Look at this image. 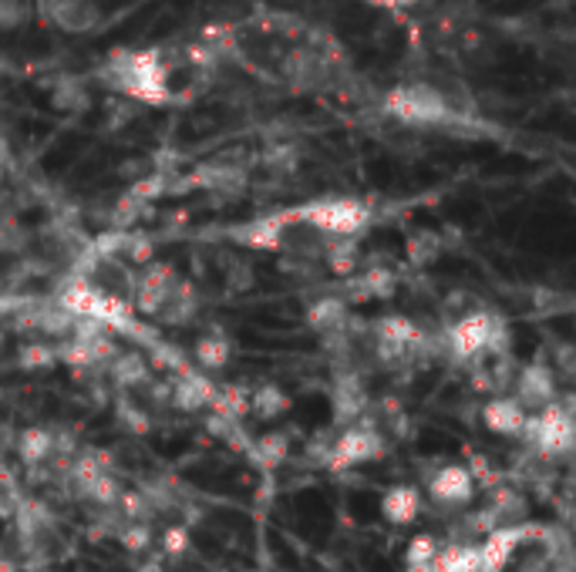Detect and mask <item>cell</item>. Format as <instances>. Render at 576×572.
Returning <instances> with one entry per match:
<instances>
[{
	"instance_id": "obj_1",
	"label": "cell",
	"mask_w": 576,
	"mask_h": 572,
	"mask_svg": "<svg viewBox=\"0 0 576 572\" xmlns=\"http://www.w3.org/2000/svg\"><path fill=\"white\" fill-rule=\"evenodd\" d=\"M438 343L455 361H476L483 354L509 358L513 333H509V323L499 313H493L486 307H476V310H466L455 323H448Z\"/></svg>"
},
{
	"instance_id": "obj_2",
	"label": "cell",
	"mask_w": 576,
	"mask_h": 572,
	"mask_svg": "<svg viewBox=\"0 0 576 572\" xmlns=\"http://www.w3.org/2000/svg\"><path fill=\"white\" fill-rule=\"evenodd\" d=\"M58 307L75 317V320H85V323H98L105 327L108 333L111 330H132L136 327V310L129 300L115 297V293H105L98 290L95 283L81 280V277H71L64 283V290L58 293Z\"/></svg>"
},
{
	"instance_id": "obj_3",
	"label": "cell",
	"mask_w": 576,
	"mask_h": 572,
	"mask_svg": "<svg viewBox=\"0 0 576 572\" xmlns=\"http://www.w3.org/2000/svg\"><path fill=\"white\" fill-rule=\"evenodd\" d=\"M385 451H388V441L381 438V431L371 421H355L334 441H327V448L320 451V465L327 472H348V469L378 462Z\"/></svg>"
},
{
	"instance_id": "obj_4",
	"label": "cell",
	"mask_w": 576,
	"mask_h": 572,
	"mask_svg": "<svg viewBox=\"0 0 576 572\" xmlns=\"http://www.w3.org/2000/svg\"><path fill=\"white\" fill-rule=\"evenodd\" d=\"M523 441L539 454V458H563L573 448V411L569 404L553 401L549 408L529 414L523 428Z\"/></svg>"
},
{
	"instance_id": "obj_5",
	"label": "cell",
	"mask_w": 576,
	"mask_h": 572,
	"mask_svg": "<svg viewBox=\"0 0 576 572\" xmlns=\"http://www.w3.org/2000/svg\"><path fill=\"white\" fill-rule=\"evenodd\" d=\"M536 535H543V529L533 522L493 529L489 535H483V542H476V549H479V569L476 572H506L513 565L516 552L523 545H529V539H536Z\"/></svg>"
},
{
	"instance_id": "obj_6",
	"label": "cell",
	"mask_w": 576,
	"mask_h": 572,
	"mask_svg": "<svg viewBox=\"0 0 576 572\" xmlns=\"http://www.w3.org/2000/svg\"><path fill=\"white\" fill-rule=\"evenodd\" d=\"M425 492L441 509H466L476 499V479L466 465H441L428 475Z\"/></svg>"
},
{
	"instance_id": "obj_7",
	"label": "cell",
	"mask_w": 576,
	"mask_h": 572,
	"mask_svg": "<svg viewBox=\"0 0 576 572\" xmlns=\"http://www.w3.org/2000/svg\"><path fill=\"white\" fill-rule=\"evenodd\" d=\"M529 414L549 408L556 401V371L543 361H529L526 368L516 371L513 391H509Z\"/></svg>"
},
{
	"instance_id": "obj_8",
	"label": "cell",
	"mask_w": 576,
	"mask_h": 572,
	"mask_svg": "<svg viewBox=\"0 0 576 572\" xmlns=\"http://www.w3.org/2000/svg\"><path fill=\"white\" fill-rule=\"evenodd\" d=\"M38 11L51 28L64 34H88L101 21L95 0H38Z\"/></svg>"
},
{
	"instance_id": "obj_9",
	"label": "cell",
	"mask_w": 576,
	"mask_h": 572,
	"mask_svg": "<svg viewBox=\"0 0 576 572\" xmlns=\"http://www.w3.org/2000/svg\"><path fill=\"white\" fill-rule=\"evenodd\" d=\"M179 277L169 263H152L146 267L142 277H136V297H132V310H139L142 317H159L162 307L172 300Z\"/></svg>"
},
{
	"instance_id": "obj_10",
	"label": "cell",
	"mask_w": 576,
	"mask_h": 572,
	"mask_svg": "<svg viewBox=\"0 0 576 572\" xmlns=\"http://www.w3.org/2000/svg\"><path fill=\"white\" fill-rule=\"evenodd\" d=\"M526 421H529V411H526L513 394H499V398H493V401L483 404V424H486L493 434L523 438Z\"/></svg>"
},
{
	"instance_id": "obj_11",
	"label": "cell",
	"mask_w": 576,
	"mask_h": 572,
	"mask_svg": "<svg viewBox=\"0 0 576 572\" xmlns=\"http://www.w3.org/2000/svg\"><path fill=\"white\" fill-rule=\"evenodd\" d=\"M304 320L320 337H334V333L348 330L355 323L351 320V307H348V300H344V297H317V300H310Z\"/></svg>"
},
{
	"instance_id": "obj_12",
	"label": "cell",
	"mask_w": 576,
	"mask_h": 572,
	"mask_svg": "<svg viewBox=\"0 0 576 572\" xmlns=\"http://www.w3.org/2000/svg\"><path fill=\"white\" fill-rule=\"evenodd\" d=\"M216 384L206 378V374H182L179 381L169 384V404L186 411V414H196V411H209L212 401H216Z\"/></svg>"
},
{
	"instance_id": "obj_13",
	"label": "cell",
	"mask_w": 576,
	"mask_h": 572,
	"mask_svg": "<svg viewBox=\"0 0 576 572\" xmlns=\"http://www.w3.org/2000/svg\"><path fill=\"white\" fill-rule=\"evenodd\" d=\"M381 515H385V522H391L398 529L415 525L421 519V492L415 485H391L381 495Z\"/></svg>"
},
{
	"instance_id": "obj_14",
	"label": "cell",
	"mask_w": 576,
	"mask_h": 572,
	"mask_svg": "<svg viewBox=\"0 0 576 572\" xmlns=\"http://www.w3.org/2000/svg\"><path fill=\"white\" fill-rule=\"evenodd\" d=\"M290 408H294V401H290V394H287L280 384L260 381L257 388H250V414H254V418H260V421H277V418H284Z\"/></svg>"
},
{
	"instance_id": "obj_15",
	"label": "cell",
	"mask_w": 576,
	"mask_h": 572,
	"mask_svg": "<svg viewBox=\"0 0 576 572\" xmlns=\"http://www.w3.org/2000/svg\"><path fill=\"white\" fill-rule=\"evenodd\" d=\"M108 374H111V384L119 388L122 394L149 388V368H146V358H139V354H122L119 351L108 364Z\"/></svg>"
},
{
	"instance_id": "obj_16",
	"label": "cell",
	"mask_w": 576,
	"mask_h": 572,
	"mask_svg": "<svg viewBox=\"0 0 576 572\" xmlns=\"http://www.w3.org/2000/svg\"><path fill=\"white\" fill-rule=\"evenodd\" d=\"M18 458L24 465H44L58 454V438L48 428H24L18 434Z\"/></svg>"
},
{
	"instance_id": "obj_17",
	"label": "cell",
	"mask_w": 576,
	"mask_h": 572,
	"mask_svg": "<svg viewBox=\"0 0 576 572\" xmlns=\"http://www.w3.org/2000/svg\"><path fill=\"white\" fill-rule=\"evenodd\" d=\"M229 361H234V343H229V337H222L219 330H209L196 340V364L209 374L222 371Z\"/></svg>"
},
{
	"instance_id": "obj_18",
	"label": "cell",
	"mask_w": 576,
	"mask_h": 572,
	"mask_svg": "<svg viewBox=\"0 0 576 572\" xmlns=\"http://www.w3.org/2000/svg\"><path fill=\"white\" fill-rule=\"evenodd\" d=\"M51 104H54L58 111L78 114V111H85V108L91 104V94H88V88H85V81H81V78H75V74H61V78L51 84Z\"/></svg>"
},
{
	"instance_id": "obj_19",
	"label": "cell",
	"mask_w": 576,
	"mask_h": 572,
	"mask_svg": "<svg viewBox=\"0 0 576 572\" xmlns=\"http://www.w3.org/2000/svg\"><path fill=\"white\" fill-rule=\"evenodd\" d=\"M196 310H199V293H196V287L186 283V280H179L176 290H172V300L162 307L159 320H166V323H189V320L196 317Z\"/></svg>"
},
{
	"instance_id": "obj_20",
	"label": "cell",
	"mask_w": 576,
	"mask_h": 572,
	"mask_svg": "<svg viewBox=\"0 0 576 572\" xmlns=\"http://www.w3.org/2000/svg\"><path fill=\"white\" fill-rule=\"evenodd\" d=\"M254 454H257V462L264 469H277L287 462V454H290V434L287 431H267L254 441Z\"/></svg>"
},
{
	"instance_id": "obj_21",
	"label": "cell",
	"mask_w": 576,
	"mask_h": 572,
	"mask_svg": "<svg viewBox=\"0 0 576 572\" xmlns=\"http://www.w3.org/2000/svg\"><path fill=\"white\" fill-rule=\"evenodd\" d=\"M438 552H441V539L431 532H418L405 542V569H425L435 562Z\"/></svg>"
},
{
	"instance_id": "obj_22",
	"label": "cell",
	"mask_w": 576,
	"mask_h": 572,
	"mask_svg": "<svg viewBox=\"0 0 576 572\" xmlns=\"http://www.w3.org/2000/svg\"><path fill=\"white\" fill-rule=\"evenodd\" d=\"M31 21V0H0V31L11 34Z\"/></svg>"
},
{
	"instance_id": "obj_23",
	"label": "cell",
	"mask_w": 576,
	"mask_h": 572,
	"mask_svg": "<svg viewBox=\"0 0 576 572\" xmlns=\"http://www.w3.org/2000/svg\"><path fill=\"white\" fill-rule=\"evenodd\" d=\"M85 499L95 502V505H101V509H108V505H115V502H122V489H119V482L111 479V472H105V475H98V479L85 489Z\"/></svg>"
},
{
	"instance_id": "obj_24",
	"label": "cell",
	"mask_w": 576,
	"mask_h": 572,
	"mask_svg": "<svg viewBox=\"0 0 576 572\" xmlns=\"http://www.w3.org/2000/svg\"><path fill=\"white\" fill-rule=\"evenodd\" d=\"M119 421H122V428L129 431V434H149V411L146 408H139V404H132V394H122L119 398Z\"/></svg>"
},
{
	"instance_id": "obj_25",
	"label": "cell",
	"mask_w": 576,
	"mask_h": 572,
	"mask_svg": "<svg viewBox=\"0 0 576 572\" xmlns=\"http://www.w3.org/2000/svg\"><path fill=\"white\" fill-rule=\"evenodd\" d=\"M58 361V354H54V348H48V343H28V348H21V354H18V364L21 368H51Z\"/></svg>"
},
{
	"instance_id": "obj_26",
	"label": "cell",
	"mask_w": 576,
	"mask_h": 572,
	"mask_svg": "<svg viewBox=\"0 0 576 572\" xmlns=\"http://www.w3.org/2000/svg\"><path fill=\"white\" fill-rule=\"evenodd\" d=\"M119 542H122V549H129V552H146V549L152 545V529H149L146 522H129V525L119 532Z\"/></svg>"
},
{
	"instance_id": "obj_27",
	"label": "cell",
	"mask_w": 576,
	"mask_h": 572,
	"mask_svg": "<svg viewBox=\"0 0 576 572\" xmlns=\"http://www.w3.org/2000/svg\"><path fill=\"white\" fill-rule=\"evenodd\" d=\"M441 253V247H438V237H431V233H421V237H415L411 240V263L415 267H425V263H431L435 257Z\"/></svg>"
},
{
	"instance_id": "obj_28",
	"label": "cell",
	"mask_w": 576,
	"mask_h": 572,
	"mask_svg": "<svg viewBox=\"0 0 576 572\" xmlns=\"http://www.w3.org/2000/svg\"><path fill=\"white\" fill-rule=\"evenodd\" d=\"M189 529L186 525H172V529H166L162 532V552L166 555H172V559H179V555H186L189 552Z\"/></svg>"
},
{
	"instance_id": "obj_29",
	"label": "cell",
	"mask_w": 576,
	"mask_h": 572,
	"mask_svg": "<svg viewBox=\"0 0 576 572\" xmlns=\"http://www.w3.org/2000/svg\"><path fill=\"white\" fill-rule=\"evenodd\" d=\"M375 8H385V11H405V8H415L418 0H368Z\"/></svg>"
},
{
	"instance_id": "obj_30",
	"label": "cell",
	"mask_w": 576,
	"mask_h": 572,
	"mask_svg": "<svg viewBox=\"0 0 576 572\" xmlns=\"http://www.w3.org/2000/svg\"><path fill=\"white\" fill-rule=\"evenodd\" d=\"M0 519H8V499L0 495Z\"/></svg>"
},
{
	"instance_id": "obj_31",
	"label": "cell",
	"mask_w": 576,
	"mask_h": 572,
	"mask_svg": "<svg viewBox=\"0 0 576 572\" xmlns=\"http://www.w3.org/2000/svg\"><path fill=\"white\" fill-rule=\"evenodd\" d=\"M549 572H569V565H553Z\"/></svg>"
},
{
	"instance_id": "obj_32",
	"label": "cell",
	"mask_w": 576,
	"mask_h": 572,
	"mask_svg": "<svg viewBox=\"0 0 576 572\" xmlns=\"http://www.w3.org/2000/svg\"><path fill=\"white\" fill-rule=\"evenodd\" d=\"M0 175H4V165H0Z\"/></svg>"
}]
</instances>
